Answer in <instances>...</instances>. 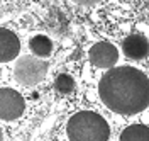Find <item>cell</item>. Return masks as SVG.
I'll return each mask as SVG.
<instances>
[{"instance_id": "obj_1", "label": "cell", "mask_w": 149, "mask_h": 141, "mask_svg": "<svg viewBox=\"0 0 149 141\" xmlns=\"http://www.w3.org/2000/svg\"><path fill=\"white\" fill-rule=\"evenodd\" d=\"M100 99L117 114H137L148 107V76L132 66L110 68L98 85Z\"/></svg>"}, {"instance_id": "obj_2", "label": "cell", "mask_w": 149, "mask_h": 141, "mask_svg": "<svg viewBox=\"0 0 149 141\" xmlns=\"http://www.w3.org/2000/svg\"><path fill=\"white\" fill-rule=\"evenodd\" d=\"M66 131L70 141H107L110 136L107 121L92 111L74 114L68 122Z\"/></svg>"}, {"instance_id": "obj_3", "label": "cell", "mask_w": 149, "mask_h": 141, "mask_svg": "<svg viewBox=\"0 0 149 141\" xmlns=\"http://www.w3.org/2000/svg\"><path fill=\"white\" fill-rule=\"evenodd\" d=\"M47 63L42 58L37 56H22L15 63V70L14 75L19 83L31 87V85H37L42 82L47 75Z\"/></svg>"}, {"instance_id": "obj_4", "label": "cell", "mask_w": 149, "mask_h": 141, "mask_svg": "<svg viewBox=\"0 0 149 141\" xmlns=\"http://www.w3.org/2000/svg\"><path fill=\"white\" fill-rule=\"evenodd\" d=\"M24 99L22 95L12 88H0V119L14 121L24 112Z\"/></svg>"}, {"instance_id": "obj_5", "label": "cell", "mask_w": 149, "mask_h": 141, "mask_svg": "<svg viewBox=\"0 0 149 141\" xmlns=\"http://www.w3.org/2000/svg\"><path fill=\"white\" fill-rule=\"evenodd\" d=\"M117 60H119L117 48L107 41L97 43L90 49V61L92 65L98 66V68H112L117 63Z\"/></svg>"}, {"instance_id": "obj_6", "label": "cell", "mask_w": 149, "mask_h": 141, "mask_svg": "<svg viewBox=\"0 0 149 141\" xmlns=\"http://www.w3.org/2000/svg\"><path fill=\"white\" fill-rule=\"evenodd\" d=\"M20 51V41L12 32L5 27H0V63L12 61Z\"/></svg>"}, {"instance_id": "obj_7", "label": "cell", "mask_w": 149, "mask_h": 141, "mask_svg": "<svg viewBox=\"0 0 149 141\" xmlns=\"http://www.w3.org/2000/svg\"><path fill=\"white\" fill-rule=\"evenodd\" d=\"M124 55L130 60H142L148 56V38L144 34H130L122 43Z\"/></svg>"}, {"instance_id": "obj_8", "label": "cell", "mask_w": 149, "mask_h": 141, "mask_svg": "<svg viewBox=\"0 0 149 141\" xmlns=\"http://www.w3.org/2000/svg\"><path fill=\"white\" fill-rule=\"evenodd\" d=\"M29 46L31 51L34 53V56L37 58H47L53 51V43L47 36H34V38L29 41Z\"/></svg>"}, {"instance_id": "obj_9", "label": "cell", "mask_w": 149, "mask_h": 141, "mask_svg": "<svg viewBox=\"0 0 149 141\" xmlns=\"http://www.w3.org/2000/svg\"><path fill=\"white\" fill-rule=\"evenodd\" d=\"M120 141H149L148 128L144 124H132L122 131Z\"/></svg>"}, {"instance_id": "obj_10", "label": "cell", "mask_w": 149, "mask_h": 141, "mask_svg": "<svg viewBox=\"0 0 149 141\" xmlns=\"http://www.w3.org/2000/svg\"><path fill=\"white\" fill-rule=\"evenodd\" d=\"M54 87H56V90L59 92V94H71L73 92V88H74V82H73V78L70 75H66V73H63V75H59L58 78H56V82H54Z\"/></svg>"}, {"instance_id": "obj_11", "label": "cell", "mask_w": 149, "mask_h": 141, "mask_svg": "<svg viewBox=\"0 0 149 141\" xmlns=\"http://www.w3.org/2000/svg\"><path fill=\"white\" fill-rule=\"evenodd\" d=\"M76 4H83V5H92V4H97V2H100V0H73Z\"/></svg>"}, {"instance_id": "obj_12", "label": "cell", "mask_w": 149, "mask_h": 141, "mask_svg": "<svg viewBox=\"0 0 149 141\" xmlns=\"http://www.w3.org/2000/svg\"><path fill=\"white\" fill-rule=\"evenodd\" d=\"M3 140V131H2V128H0V141Z\"/></svg>"}]
</instances>
